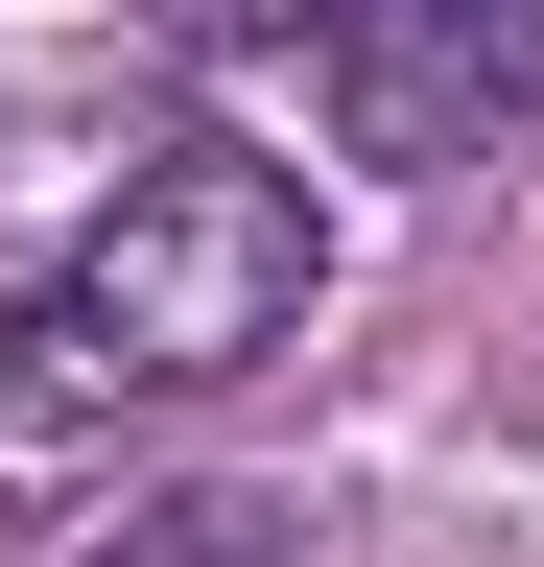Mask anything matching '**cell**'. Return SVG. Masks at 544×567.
Returning a JSON list of instances; mask_svg holds the SVG:
<instances>
[{
  "label": "cell",
  "mask_w": 544,
  "mask_h": 567,
  "mask_svg": "<svg viewBox=\"0 0 544 567\" xmlns=\"http://www.w3.org/2000/svg\"><path fill=\"white\" fill-rule=\"evenodd\" d=\"M143 24H166V48H214V71H260V48H308L331 0H143Z\"/></svg>",
  "instance_id": "obj_4"
},
{
  "label": "cell",
  "mask_w": 544,
  "mask_h": 567,
  "mask_svg": "<svg viewBox=\"0 0 544 567\" xmlns=\"http://www.w3.org/2000/svg\"><path fill=\"white\" fill-rule=\"evenodd\" d=\"M331 118L356 166H497L544 118V0H331Z\"/></svg>",
  "instance_id": "obj_2"
},
{
  "label": "cell",
  "mask_w": 544,
  "mask_h": 567,
  "mask_svg": "<svg viewBox=\"0 0 544 567\" xmlns=\"http://www.w3.org/2000/svg\"><path fill=\"white\" fill-rule=\"evenodd\" d=\"M72 567H285V520H260V496H143V520H95Z\"/></svg>",
  "instance_id": "obj_3"
},
{
  "label": "cell",
  "mask_w": 544,
  "mask_h": 567,
  "mask_svg": "<svg viewBox=\"0 0 544 567\" xmlns=\"http://www.w3.org/2000/svg\"><path fill=\"white\" fill-rule=\"evenodd\" d=\"M308 189L260 166V142H143V166L95 189V237L0 308V402L24 425H95V402H189V379H260V354L308 331Z\"/></svg>",
  "instance_id": "obj_1"
}]
</instances>
